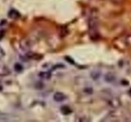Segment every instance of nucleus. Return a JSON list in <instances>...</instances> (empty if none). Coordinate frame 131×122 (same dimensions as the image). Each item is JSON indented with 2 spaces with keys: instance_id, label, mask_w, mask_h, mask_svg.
<instances>
[{
  "instance_id": "obj_10",
  "label": "nucleus",
  "mask_w": 131,
  "mask_h": 122,
  "mask_svg": "<svg viewBox=\"0 0 131 122\" xmlns=\"http://www.w3.org/2000/svg\"><path fill=\"white\" fill-rule=\"evenodd\" d=\"M61 112H62L63 114H69V113L71 112V110L67 106H64V107H62L61 108Z\"/></svg>"
},
{
  "instance_id": "obj_2",
  "label": "nucleus",
  "mask_w": 131,
  "mask_h": 122,
  "mask_svg": "<svg viewBox=\"0 0 131 122\" xmlns=\"http://www.w3.org/2000/svg\"><path fill=\"white\" fill-rule=\"evenodd\" d=\"M20 49L25 51V52H28L30 50L31 48V43L30 41L29 40L28 38H23L20 41Z\"/></svg>"
},
{
  "instance_id": "obj_8",
  "label": "nucleus",
  "mask_w": 131,
  "mask_h": 122,
  "mask_svg": "<svg viewBox=\"0 0 131 122\" xmlns=\"http://www.w3.org/2000/svg\"><path fill=\"white\" fill-rule=\"evenodd\" d=\"M115 79H116V76L112 72L106 73V75L105 76V81L106 82H112L115 81Z\"/></svg>"
},
{
  "instance_id": "obj_6",
  "label": "nucleus",
  "mask_w": 131,
  "mask_h": 122,
  "mask_svg": "<svg viewBox=\"0 0 131 122\" xmlns=\"http://www.w3.org/2000/svg\"><path fill=\"white\" fill-rule=\"evenodd\" d=\"M26 56L28 57L29 59H35V60H38V59H40L43 58L42 55L37 54V53H30V52H27Z\"/></svg>"
},
{
  "instance_id": "obj_5",
  "label": "nucleus",
  "mask_w": 131,
  "mask_h": 122,
  "mask_svg": "<svg viewBox=\"0 0 131 122\" xmlns=\"http://www.w3.org/2000/svg\"><path fill=\"white\" fill-rule=\"evenodd\" d=\"M20 16V14L19 13V11H16V9H12L8 12V17L12 20L18 19Z\"/></svg>"
},
{
  "instance_id": "obj_1",
  "label": "nucleus",
  "mask_w": 131,
  "mask_h": 122,
  "mask_svg": "<svg viewBox=\"0 0 131 122\" xmlns=\"http://www.w3.org/2000/svg\"><path fill=\"white\" fill-rule=\"evenodd\" d=\"M89 30L91 35L93 34H97V20L96 18H91L89 21Z\"/></svg>"
},
{
  "instance_id": "obj_4",
  "label": "nucleus",
  "mask_w": 131,
  "mask_h": 122,
  "mask_svg": "<svg viewBox=\"0 0 131 122\" xmlns=\"http://www.w3.org/2000/svg\"><path fill=\"white\" fill-rule=\"evenodd\" d=\"M66 99H67V96L61 92H56L54 95H53V99L56 102H62Z\"/></svg>"
},
{
  "instance_id": "obj_7",
  "label": "nucleus",
  "mask_w": 131,
  "mask_h": 122,
  "mask_svg": "<svg viewBox=\"0 0 131 122\" xmlns=\"http://www.w3.org/2000/svg\"><path fill=\"white\" fill-rule=\"evenodd\" d=\"M39 77H40L41 79H43V80H49L51 78V73L49 72H40L39 73Z\"/></svg>"
},
{
  "instance_id": "obj_9",
  "label": "nucleus",
  "mask_w": 131,
  "mask_h": 122,
  "mask_svg": "<svg viewBox=\"0 0 131 122\" xmlns=\"http://www.w3.org/2000/svg\"><path fill=\"white\" fill-rule=\"evenodd\" d=\"M14 69L16 72H20L23 70V67H22L21 64H20L19 63H16L14 65Z\"/></svg>"
},
{
  "instance_id": "obj_12",
  "label": "nucleus",
  "mask_w": 131,
  "mask_h": 122,
  "mask_svg": "<svg viewBox=\"0 0 131 122\" xmlns=\"http://www.w3.org/2000/svg\"><path fill=\"white\" fill-rule=\"evenodd\" d=\"M4 55H5V52L3 50V48L0 47V59H2Z\"/></svg>"
},
{
  "instance_id": "obj_3",
  "label": "nucleus",
  "mask_w": 131,
  "mask_h": 122,
  "mask_svg": "<svg viewBox=\"0 0 131 122\" xmlns=\"http://www.w3.org/2000/svg\"><path fill=\"white\" fill-rule=\"evenodd\" d=\"M11 73L10 69L7 68V66L3 64H0V77H6L8 76Z\"/></svg>"
},
{
  "instance_id": "obj_11",
  "label": "nucleus",
  "mask_w": 131,
  "mask_h": 122,
  "mask_svg": "<svg viewBox=\"0 0 131 122\" xmlns=\"http://www.w3.org/2000/svg\"><path fill=\"white\" fill-rule=\"evenodd\" d=\"M91 76H92V77L94 79V80H97L98 77H99V76H100V74L98 72H93L92 74H91Z\"/></svg>"
}]
</instances>
